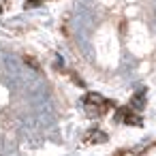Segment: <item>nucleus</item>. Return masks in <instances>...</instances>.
Listing matches in <instances>:
<instances>
[{
	"label": "nucleus",
	"instance_id": "obj_1",
	"mask_svg": "<svg viewBox=\"0 0 156 156\" xmlns=\"http://www.w3.org/2000/svg\"><path fill=\"white\" fill-rule=\"evenodd\" d=\"M83 105H98V107H107V109H111V107H113V101L103 98L98 92H90V94H86Z\"/></svg>",
	"mask_w": 156,
	"mask_h": 156
},
{
	"label": "nucleus",
	"instance_id": "obj_2",
	"mask_svg": "<svg viewBox=\"0 0 156 156\" xmlns=\"http://www.w3.org/2000/svg\"><path fill=\"white\" fill-rule=\"evenodd\" d=\"M86 141L88 143H105L107 141V133H103L98 128H92L90 133H86Z\"/></svg>",
	"mask_w": 156,
	"mask_h": 156
},
{
	"label": "nucleus",
	"instance_id": "obj_3",
	"mask_svg": "<svg viewBox=\"0 0 156 156\" xmlns=\"http://www.w3.org/2000/svg\"><path fill=\"white\" fill-rule=\"evenodd\" d=\"M122 124H128V126H141V118H139L137 113H133V109H128L126 115H124V120H122Z\"/></svg>",
	"mask_w": 156,
	"mask_h": 156
},
{
	"label": "nucleus",
	"instance_id": "obj_4",
	"mask_svg": "<svg viewBox=\"0 0 156 156\" xmlns=\"http://www.w3.org/2000/svg\"><path fill=\"white\" fill-rule=\"evenodd\" d=\"M145 107V98H143V94H135L133 98H130V109L133 111H141Z\"/></svg>",
	"mask_w": 156,
	"mask_h": 156
},
{
	"label": "nucleus",
	"instance_id": "obj_5",
	"mask_svg": "<svg viewBox=\"0 0 156 156\" xmlns=\"http://www.w3.org/2000/svg\"><path fill=\"white\" fill-rule=\"evenodd\" d=\"M24 62H26L30 69H34L37 73H41V64H39V60H37V58H32V56H24Z\"/></svg>",
	"mask_w": 156,
	"mask_h": 156
},
{
	"label": "nucleus",
	"instance_id": "obj_6",
	"mask_svg": "<svg viewBox=\"0 0 156 156\" xmlns=\"http://www.w3.org/2000/svg\"><path fill=\"white\" fill-rule=\"evenodd\" d=\"M69 75H71V79H73V81H75V83H77L79 88H86V83H83V79H81V77H79V75H77L75 71H71Z\"/></svg>",
	"mask_w": 156,
	"mask_h": 156
},
{
	"label": "nucleus",
	"instance_id": "obj_7",
	"mask_svg": "<svg viewBox=\"0 0 156 156\" xmlns=\"http://www.w3.org/2000/svg\"><path fill=\"white\" fill-rule=\"evenodd\" d=\"M115 156H137V154L135 152H118Z\"/></svg>",
	"mask_w": 156,
	"mask_h": 156
}]
</instances>
